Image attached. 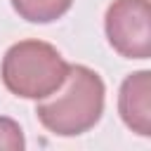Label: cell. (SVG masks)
<instances>
[{"mask_svg":"<svg viewBox=\"0 0 151 151\" xmlns=\"http://www.w3.org/2000/svg\"><path fill=\"white\" fill-rule=\"evenodd\" d=\"M73 0H12L14 12L31 24H50L71 9Z\"/></svg>","mask_w":151,"mask_h":151,"instance_id":"5","label":"cell"},{"mask_svg":"<svg viewBox=\"0 0 151 151\" xmlns=\"http://www.w3.org/2000/svg\"><path fill=\"white\" fill-rule=\"evenodd\" d=\"M0 149H5V151H24L26 149V139H24L19 123L12 118H5V116H0Z\"/></svg>","mask_w":151,"mask_h":151,"instance_id":"6","label":"cell"},{"mask_svg":"<svg viewBox=\"0 0 151 151\" xmlns=\"http://www.w3.org/2000/svg\"><path fill=\"white\" fill-rule=\"evenodd\" d=\"M68 64L59 50L45 40H19L14 42L0 66L5 87L24 99H42L61 87L66 80Z\"/></svg>","mask_w":151,"mask_h":151,"instance_id":"2","label":"cell"},{"mask_svg":"<svg viewBox=\"0 0 151 151\" xmlns=\"http://www.w3.org/2000/svg\"><path fill=\"white\" fill-rule=\"evenodd\" d=\"M118 113L123 123L142 134H151V73L149 71H137L130 73L118 92Z\"/></svg>","mask_w":151,"mask_h":151,"instance_id":"4","label":"cell"},{"mask_svg":"<svg viewBox=\"0 0 151 151\" xmlns=\"http://www.w3.org/2000/svg\"><path fill=\"white\" fill-rule=\"evenodd\" d=\"M106 101V87L97 71L83 64H68L66 80L52 94L38 99L35 116L45 130L59 137H78L92 130Z\"/></svg>","mask_w":151,"mask_h":151,"instance_id":"1","label":"cell"},{"mask_svg":"<svg viewBox=\"0 0 151 151\" xmlns=\"http://www.w3.org/2000/svg\"><path fill=\"white\" fill-rule=\"evenodd\" d=\"M109 45L125 59L151 54V5L149 0H113L104 17Z\"/></svg>","mask_w":151,"mask_h":151,"instance_id":"3","label":"cell"}]
</instances>
